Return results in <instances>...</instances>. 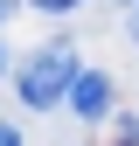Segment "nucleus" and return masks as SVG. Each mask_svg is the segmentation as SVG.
Returning <instances> with one entry per match:
<instances>
[{
	"label": "nucleus",
	"mask_w": 139,
	"mask_h": 146,
	"mask_svg": "<svg viewBox=\"0 0 139 146\" xmlns=\"http://www.w3.org/2000/svg\"><path fill=\"white\" fill-rule=\"evenodd\" d=\"M125 7H139V0H125Z\"/></svg>",
	"instance_id": "423d86ee"
},
{
	"label": "nucleus",
	"mask_w": 139,
	"mask_h": 146,
	"mask_svg": "<svg viewBox=\"0 0 139 146\" xmlns=\"http://www.w3.org/2000/svg\"><path fill=\"white\" fill-rule=\"evenodd\" d=\"M28 7H42V14H70V7H83V0H28Z\"/></svg>",
	"instance_id": "7ed1b4c3"
},
{
	"label": "nucleus",
	"mask_w": 139,
	"mask_h": 146,
	"mask_svg": "<svg viewBox=\"0 0 139 146\" xmlns=\"http://www.w3.org/2000/svg\"><path fill=\"white\" fill-rule=\"evenodd\" d=\"M132 42H139V14H132Z\"/></svg>",
	"instance_id": "39448f33"
},
{
	"label": "nucleus",
	"mask_w": 139,
	"mask_h": 146,
	"mask_svg": "<svg viewBox=\"0 0 139 146\" xmlns=\"http://www.w3.org/2000/svg\"><path fill=\"white\" fill-rule=\"evenodd\" d=\"M0 146H21V132H14V125H7V118H0Z\"/></svg>",
	"instance_id": "20e7f679"
},
{
	"label": "nucleus",
	"mask_w": 139,
	"mask_h": 146,
	"mask_svg": "<svg viewBox=\"0 0 139 146\" xmlns=\"http://www.w3.org/2000/svg\"><path fill=\"white\" fill-rule=\"evenodd\" d=\"M70 111L77 118H104L111 111V77H104V70H83L77 90H70Z\"/></svg>",
	"instance_id": "f03ea898"
},
{
	"label": "nucleus",
	"mask_w": 139,
	"mask_h": 146,
	"mask_svg": "<svg viewBox=\"0 0 139 146\" xmlns=\"http://www.w3.org/2000/svg\"><path fill=\"white\" fill-rule=\"evenodd\" d=\"M77 77H83L77 49H70V42H42V49H35V56L21 63L14 90H21V104H28V111H56V104H70Z\"/></svg>",
	"instance_id": "f257e3e1"
}]
</instances>
